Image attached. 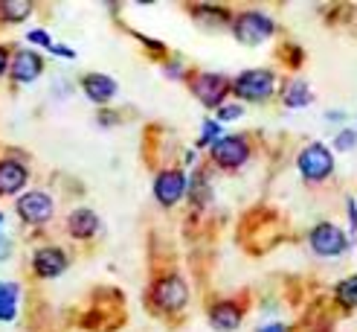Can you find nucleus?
Here are the masks:
<instances>
[{"label": "nucleus", "mask_w": 357, "mask_h": 332, "mask_svg": "<svg viewBox=\"0 0 357 332\" xmlns=\"http://www.w3.org/2000/svg\"><path fill=\"white\" fill-rule=\"evenodd\" d=\"M229 91L241 102H267L276 94V73L267 67H250L241 70L236 79H229Z\"/></svg>", "instance_id": "f257e3e1"}, {"label": "nucleus", "mask_w": 357, "mask_h": 332, "mask_svg": "<svg viewBox=\"0 0 357 332\" xmlns=\"http://www.w3.org/2000/svg\"><path fill=\"white\" fill-rule=\"evenodd\" d=\"M244 114V105L241 102H224L221 108H218V122H233V120H238Z\"/></svg>", "instance_id": "b1692460"}, {"label": "nucleus", "mask_w": 357, "mask_h": 332, "mask_svg": "<svg viewBox=\"0 0 357 332\" xmlns=\"http://www.w3.org/2000/svg\"><path fill=\"white\" fill-rule=\"evenodd\" d=\"M229 29H233V38L244 47H259L264 41H271L276 35V21L271 15H264L259 9H244L238 15H233V24H229Z\"/></svg>", "instance_id": "f03ea898"}, {"label": "nucleus", "mask_w": 357, "mask_h": 332, "mask_svg": "<svg viewBox=\"0 0 357 332\" xmlns=\"http://www.w3.org/2000/svg\"><path fill=\"white\" fill-rule=\"evenodd\" d=\"M209 196H212V189H209V178H206V172H192L189 175V189H186V199L198 207V210H204V204L209 201Z\"/></svg>", "instance_id": "aec40b11"}, {"label": "nucleus", "mask_w": 357, "mask_h": 332, "mask_svg": "<svg viewBox=\"0 0 357 332\" xmlns=\"http://www.w3.org/2000/svg\"><path fill=\"white\" fill-rule=\"evenodd\" d=\"M221 137V122L218 120H206L204 126H201V137H198V149H206L212 146L215 140Z\"/></svg>", "instance_id": "4be33fe9"}, {"label": "nucleus", "mask_w": 357, "mask_h": 332, "mask_svg": "<svg viewBox=\"0 0 357 332\" xmlns=\"http://www.w3.org/2000/svg\"><path fill=\"white\" fill-rule=\"evenodd\" d=\"M29 268L38 280H56L70 268V257L59 245H41V248L32 251Z\"/></svg>", "instance_id": "9b49d317"}, {"label": "nucleus", "mask_w": 357, "mask_h": 332, "mask_svg": "<svg viewBox=\"0 0 357 332\" xmlns=\"http://www.w3.org/2000/svg\"><path fill=\"white\" fill-rule=\"evenodd\" d=\"M47 52H52V56H59V59H67V62H73V59H76V50H73V47L56 44V41H52V47H50Z\"/></svg>", "instance_id": "bb28decb"}, {"label": "nucleus", "mask_w": 357, "mask_h": 332, "mask_svg": "<svg viewBox=\"0 0 357 332\" xmlns=\"http://www.w3.org/2000/svg\"><path fill=\"white\" fill-rule=\"evenodd\" d=\"M64 227H67V233L73 236L76 242H91L99 231H102V222H99V216H96V210H91V207H73L67 213V222H64Z\"/></svg>", "instance_id": "ddd939ff"}, {"label": "nucleus", "mask_w": 357, "mask_h": 332, "mask_svg": "<svg viewBox=\"0 0 357 332\" xmlns=\"http://www.w3.org/2000/svg\"><path fill=\"white\" fill-rule=\"evenodd\" d=\"M186 189H189V175L183 169L169 166L154 175V201L163 210H172L181 204L186 199Z\"/></svg>", "instance_id": "1a4fd4ad"}, {"label": "nucleus", "mask_w": 357, "mask_h": 332, "mask_svg": "<svg viewBox=\"0 0 357 332\" xmlns=\"http://www.w3.org/2000/svg\"><path fill=\"white\" fill-rule=\"evenodd\" d=\"M15 213L24 224L41 227V224L52 222V216H56V199L44 189H26L15 199Z\"/></svg>", "instance_id": "20e7f679"}, {"label": "nucleus", "mask_w": 357, "mask_h": 332, "mask_svg": "<svg viewBox=\"0 0 357 332\" xmlns=\"http://www.w3.org/2000/svg\"><path fill=\"white\" fill-rule=\"evenodd\" d=\"M29 166L21 157H0V199H17L26 192Z\"/></svg>", "instance_id": "f8f14e48"}, {"label": "nucleus", "mask_w": 357, "mask_h": 332, "mask_svg": "<svg viewBox=\"0 0 357 332\" xmlns=\"http://www.w3.org/2000/svg\"><path fill=\"white\" fill-rule=\"evenodd\" d=\"M12 254H15V242H12V236L0 233V266H3V262H9Z\"/></svg>", "instance_id": "a878e982"}, {"label": "nucleus", "mask_w": 357, "mask_h": 332, "mask_svg": "<svg viewBox=\"0 0 357 332\" xmlns=\"http://www.w3.org/2000/svg\"><path fill=\"white\" fill-rule=\"evenodd\" d=\"M334 303L340 309H346V312L357 309V274L340 280V283L334 286Z\"/></svg>", "instance_id": "412c9836"}, {"label": "nucleus", "mask_w": 357, "mask_h": 332, "mask_svg": "<svg viewBox=\"0 0 357 332\" xmlns=\"http://www.w3.org/2000/svg\"><path fill=\"white\" fill-rule=\"evenodd\" d=\"M166 76H169V79H183L186 70H183L181 62H169V64H166Z\"/></svg>", "instance_id": "c85d7f7f"}, {"label": "nucleus", "mask_w": 357, "mask_h": 332, "mask_svg": "<svg viewBox=\"0 0 357 332\" xmlns=\"http://www.w3.org/2000/svg\"><path fill=\"white\" fill-rule=\"evenodd\" d=\"M209 324L215 332H236L244 324V306L238 301H215L209 306Z\"/></svg>", "instance_id": "2eb2a0df"}, {"label": "nucleus", "mask_w": 357, "mask_h": 332, "mask_svg": "<svg viewBox=\"0 0 357 332\" xmlns=\"http://www.w3.org/2000/svg\"><path fill=\"white\" fill-rule=\"evenodd\" d=\"M279 99H282L284 108H294V111H299V108H308V105L314 102V91H311V85H308L305 79L294 76L291 82H284V85H282V94H279Z\"/></svg>", "instance_id": "f3484780"}, {"label": "nucleus", "mask_w": 357, "mask_h": 332, "mask_svg": "<svg viewBox=\"0 0 357 332\" xmlns=\"http://www.w3.org/2000/svg\"><path fill=\"white\" fill-rule=\"evenodd\" d=\"M26 41H29V44H35V47L50 50V47H52V35H50L47 29H41V27H38V29H29V32H26Z\"/></svg>", "instance_id": "393cba45"}, {"label": "nucleus", "mask_w": 357, "mask_h": 332, "mask_svg": "<svg viewBox=\"0 0 357 332\" xmlns=\"http://www.w3.org/2000/svg\"><path fill=\"white\" fill-rule=\"evenodd\" d=\"M296 169L308 184H323L334 172V154L323 143H308L296 157Z\"/></svg>", "instance_id": "423d86ee"}, {"label": "nucleus", "mask_w": 357, "mask_h": 332, "mask_svg": "<svg viewBox=\"0 0 357 332\" xmlns=\"http://www.w3.org/2000/svg\"><path fill=\"white\" fill-rule=\"evenodd\" d=\"M17 303H21V283L0 280V324H12L17 318Z\"/></svg>", "instance_id": "a211bd4d"}, {"label": "nucleus", "mask_w": 357, "mask_h": 332, "mask_svg": "<svg viewBox=\"0 0 357 332\" xmlns=\"http://www.w3.org/2000/svg\"><path fill=\"white\" fill-rule=\"evenodd\" d=\"M256 332H288V326L279 324V321H271V324H261Z\"/></svg>", "instance_id": "c756f323"}, {"label": "nucleus", "mask_w": 357, "mask_h": 332, "mask_svg": "<svg viewBox=\"0 0 357 332\" xmlns=\"http://www.w3.org/2000/svg\"><path fill=\"white\" fill-rule=\"evenodd\" d=\"M308 248L323 259H334L349 251V236L343 227H337L334 222H319L308 233Z\"/></svg>", "instance_id": "6e6552de"}, {"label": "nucleus", "mask_w": 357, "mask_h": 332, "mask_svg": "<svg viewBox=\"0 0 357 332\" xmlns=\"http://www.w3.org/2000/svg\"><path fill=\"white\" fill-rule=\"evenodd\" d=\"M354 146H357V131H354V129L337 131V137H334V149H337V152H351Z\"/></svg>", "instance_id": "5701e85b"}, {"label": "nucleus", "mask_w": 357, "mask_h": 332, "mask_svg": "<svg viewBox=\"0 0 357 332\" xmlns=\"http://www.w3.org/2000/svg\"><path fill=\"white\" fill-rule=\"evenodd\" d=\"M189 12L195 17V24L204 29H229V24H233V12L218 3H195Z\"/></svg>", "instance_id": "dca6fc26"}, {"label": "nucleus", "mask_w": 357, "mask_h": 332, "mask_svg": "<svg viewBox=\"0 0 357 332\" xmlns=\"http://www.w3.org/2000/svg\"><path fill=\"white\" fill-rule=\"evenodd\" d=\"M9 59H12V50L6 44H0V76L9 73Z\"/></svg>", "instance_id": "cd10ccee"}, {"label": "nucleus", "mask_w": 357, "mask_h": 332, "mask_svg": "<svg viewBox=\"0 0 357 332\" xmlns=\"http://www.w3.org/2000/svg\"><path fill=\"white\" fill-rule=\"evenodd\" d=\"M44 56L32 47H15L12 50V59H9V79L15 85H32L38 82L44 73Z\"/></svg>", "instance_id": "9d476101"}, {"label": "nucleus", "mask_w": 357, "mask_h": 332, "mask_svg": "<svg viewBox=\"0 0 357 332\" xmlns=\"http://www.w3.org/2000/svg\"><path fill=\"white\" fill-rule=\"evenodd\" d=\"M151 303L157 312H163V315H177V312H183L189 306V283L181 277V274H160L154 283H151Z\"/></svg>", "instance_id": "7ed1b4c3"}, {"label": "nucleus", "mask_w": 357, "mask_h": 332, "mask_svg": "<svg viewBox=\"0 0 357 332\" xmlns=\"http://www.w3.org/2000/svg\"><path fill=\"white\" fill-rule=\"evenodd\" d=\"M79 85H82V94L91 99L93 105H108V102H114L116 99V94H119V85H116V79L114 76H108V73H84L82 79H79Z\"/></svg>", "instance_id": "4468645a"}, {"label": "nucleus", "mask_w": 357, "mask_h": 332, "mask_svg": "<svg viewBox=\"0 0 357 332\" xmlns=\"http://www.w3.org/2000/svg\"><path fill=\"white\" fill-rule=\"evenodd\" d=\"M35 12V6L29 0H0V24H24L26 17Z\"/></svg>", "instance_id": "6ab92c4d"}, {"label": "nucleus", "mask_w": 357, "mask_h": 332, "mask_svg": "<svg viewBox=\"0 0 357 332\" xmlns=\"http://www.w3.org/2000/svg\"><path fill=\"white\" fill-rule=\"evenodd\" d=\"M189 91L195 94V99H198L204 108H215V111L227 102V96L233 94L229 91V76L212 73V70H201V73H195L189 79Z\"/></svg>", "instance_id": "39448f33"}, {"label": "nucleus", "mask_w": 357, "mask_h": 332, "mask_svg": "<svg viewBox=\"0 0 357 332\" xmlns=\"http://www.w3.org/2000/svg\"><path fill=\"white\" fill-rule=\"evenodd\" d=\"M250 140L244 134H221L209 146V161L218 169H241L250 161Z\"/></svg>", "instance_id": "0eeeda50"}, {"label": "nucleus", "mask_w": 357, "mask_h": 332, "mask_svg": "<svg viewBox=\"0 0 357 332\" xmlns=\"http://www.w3.org/2000/svg\"><path fill=\"white\" fill-rule=\"evenodd\" d=\"M326 120H328V122H343V120H346V114H343V111H328V114H326Z\"/></svg>", "instance_id": "7c9ffc66"}]
</instances>
